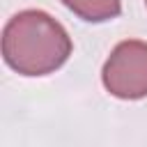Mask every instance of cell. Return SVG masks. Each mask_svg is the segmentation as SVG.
Listing matches in <instances>:
<instances>
[{
  "instance_id": "6da1fadb",
  "label": "cell",
  "mask_w": 147,
  "mask_h": 147,
  "mask_svg": "<svg viewBox=\"0 0 147 147\" xmlns=\"http://www.w3.org/2000/svg\"><path fill=\"white\" fill-rule=\"evenodd\" d=\"M71 55V39L62 23L41 9L14 14L2 30V57L21 76H46Z\"/></svg>"
},
{
  "instance_id": "7a4b0ae2",
  "label": "cell",
  "mask_w": 147,
  "mask_h": 147,
  "mask_svg": "<svg viewBox=\"0 0 147 147\" xmlns=\"http://www.w3.org/2000/svg\"><path fill=\"white\" fill-rule=\"evenodd\" d=\"M101 80L117 99L147 96V44L138 39L117 44L103 64Z\"/></svg>"
},
{
  "instance_id": "3957f363",
  "label": "cell",
  "mask_w": 147,
  "mask_h": 147,
  "mask_svg": "<svg viewBox=\"0 0 147 147\" xmlns=\"http://www.w3.org/2000/svg\"><path fill=\"white\" fill-rule=\"evenodd\" d=\"M62 5L90 23L110 21L122 11V0H62Z\"/></svg>"
},
{
  "instance_id": "277c9868",
  "label": "cell",
  "mask_w": 147,
  "mask_h": 147,
  "mask_svg": "<svg viewBox=\"0 0 147 147\" xmlns=\"http://www.w3.org/2000/svg\"><path fill=\"white\" fill-rule=\"evenodd\" d=\"M145 2H147V0H145Z\"/></svg>"
}]
</instances>
